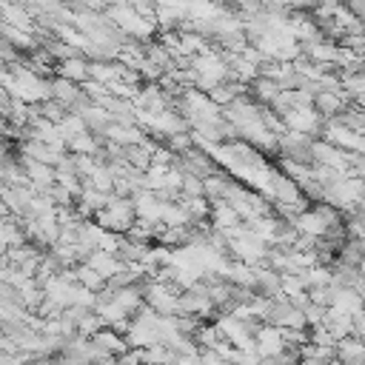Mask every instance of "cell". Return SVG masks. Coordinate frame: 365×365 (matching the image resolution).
I'll return each instance as SVG.
<instances>
[{"mask_svg": "<svg viewBox=\"0 0 365 365\" xmlns=\"http://www.w3.org/2000/svg\"><path fill=\"white\" fill-rule=\"evenodd\" d=\"M314 106H317V111H319L322 117L334 120L336 114L345 111V94H342V91H317V94H314Z\"/></svg>", "mask_w": 365, "mask_h": 365, "instance_id": "6da1fadb", "label": "cell"}, {"mask_svg": "<svg viewBox=\"0 0 365 365\" xmlns=\"http://www.w3.org/2000/svg\"><path fill=\"white\" fill-rule=\"evenodd\" d=\"M334 351H336V359L342 365H365V342H359L356 336H348V339L336 342Z\"/></svg>", "mask_w": 365, "mask_h": 365, "instance_id": "7a4b0ae2", "label": "cell"}, {"mask_svg": "<svg viewBox=\"0 0 365 365\" xmlns=\"http://www.w3.org/2000/svg\"><path fill=\"white\" fill-rule=\"evenodd\" d=\"M348 131H354V134H365V111H359V108H345L339 117H336Z\"/></svg>", "mask_w": 365, "mask_h": 365, "instance_id": "3957f363", "label": "cell"}, {"mask_svg": "<svg viewBox=\"0 0 365 365\" xmlns=\"http://www.w3.org/2000/svg\"><path fill=\"white\" fill-rule=\"evenodd\" d=\"M297 228H302L305 234H311V237H319V240L325 237V225H322V220H319L314 211H311V214H302V217L297 220Z\"/></svg>", "mask_w": 365, "mask_h": 365, "instance_id": "277c9868", "label": "cell"}, {"mask_svg": "<svg viewBox=\"0 0 365 365\" xmlns=\"http://www.w3.org/2000/svg\"><path fill=\"white\" fill-rule=\"evenodd\" d=\"M351 322H354L351 336H356L359 342H365V308H362L359 314H354V317H351Z\"/></svg>", "mask_w": 365, "mask_h": 365, "instance_id": "5b68a950", "label": "cell"}, {"mask_svg": "<svg viewBox=\"0 0 365 365\" xmlns=\"http://www.w3.org/2000/svg\"><path fill=\"white\" fill-rule=\"evenodd\" d=\"M359 299H362V308H365V288H362V294H359Z\"/></svg>", "mask_w": 365, "mask_h": 365, "instance_id": "8992f818", "label": "cell"}]
</instances>
